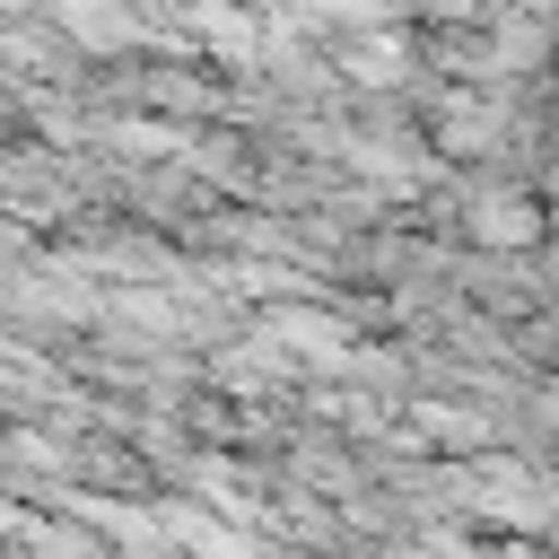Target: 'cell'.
Instances as JSON below:
<instances>
[{"mask_svg": "<svg viewBox=\"0 0 559 559\" xmlns=\"http://www.w3.org/2000/svg\"><path fill=\"white\" fill-rule=\"evenodd\" d=\"M480 507L507 515V524H542V515H550V498H533L524 472H489V480H480Z\"/></svg>", "mask_w": 559, "mask_h": 559, "instance_id": "6da1fadb", "label": "cell"}, {"mask_svg": "<svg viewBox=\"0 0 559 559\" xmlns=\"http://www.w3.org/2000/svg\"><path fill=\"white\" fill-rule=\"evenodd\" d=\"M166 533H183L192 550H210V559H262V550H245L236 533H218V524H201L192 507H166Z\"/></svg>", "mask_w": 559, "mask_h": 559, "instance_id": "7a4b0ae2", "label": "cell"}, {"mask_svg": "<svg viewBox=\"0 0 559 559\" xmlns=\"http://www.w3.org/2000/svg\"><path fill=\"white\" fill-rule=\"evenodd\" d=\"M480 236H533V210L524 201H489L480 210Z\"/></svg>", "mask_w": 559, "mask_h": 559, "instance_id": "3957f363", "label": "cell"}]
</instances>
